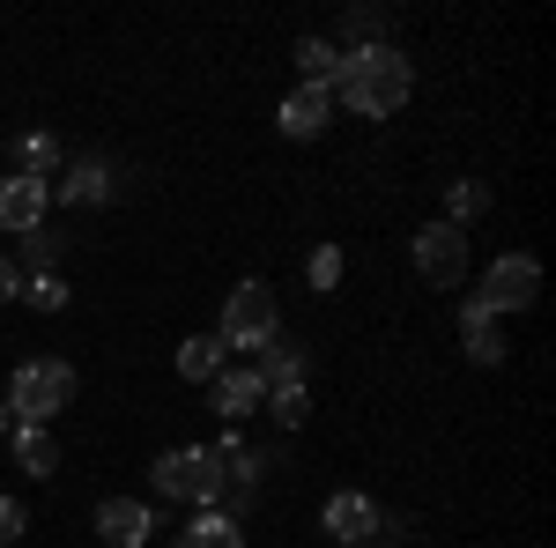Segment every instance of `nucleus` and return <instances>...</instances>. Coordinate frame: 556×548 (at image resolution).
<instances>
[{"label":"nucleus","mask_w":556,"mask_h":548,"mask_svg":"<svg viewBox=\"0 0 556 548\" xmlns=\"http://www.w3.org/2000/svg\"><path fill=\"white\" fill-rule=\"evenodd\" d=\"M223 356H230V348H223L215 334H186V341H178V379L208 385L215 371H223Z\"/></svg>","instance_id":"nucleus-16"},{"label":"nucleus","mask_w":556,"mask_h":548,"mask_svg":"<svg viewBox=\"0 0 556 548\" xmlns=\"http://www.w3.org/2000/svg\"><path fill=\"white\" fill-rule=\"evenodd\" d=\"M304 275H312V290H334V282H342V253H334V245H319Z\"/></svg>","instance_id":"nucleus-22"},{"label":"nucleus","mask_w":556,"mask_h":548,"mask_svg":"<svg viewBox=\"0 0 556 548\" xmlns=\"http://www.w3.org/2000/svg\"><path fill=\"white\" fill-rule=\"evenodd\" d=\"M319 519H327V534H334V541H349V548H364L371 534H386L379 505H371V497H356V489L327 497V511H319Z\"/></svg>","instance_id":"nucleus-10"},{"label":"nucleus","mask_w":556,"mask_h":548,"mask_svg":"<svg viewBox=\"0 0 556 548\" xmlns=\"http://www.w3.org/2000/svg\"><path fill=\"white\" fill-rule=\"evenodd\" d=\"M15 156H23L30 178H45V170L60 164V141H52V133H23V141H15Z\"/></svg>","instance_id":"nucleus-20"},{"label":"nucleus","mask_w":556,"mask_h":548,"mask_svg":"<svg viewBox=\"0 0 556 548\" xmlns=\"http://www.w3.org/2000/svg\"><path fill=\"white\" fill-rule=\"evenodd\" d=\"M45 208H52V186L45 178H30V170L0 178V230L30 238V230H45Z\"/></svg>","instance_id":"nucleus-7"},{"label":"nucleus","mask_w":556,"mask_h":548,"mask_svg":"<svg viewBox=\"0 0 556 548\" xmlns=\"http://www.w3.org/2000/svg\"><path fill=\"white\" fill-rule=\"evenodd\" d=\"M482 208H490V193H482L475 178H453V186H445V215H438V222H453V230H468V222H475Z\"/></svg>","instance_id":"nucleus-18"},{"label":"nucleus","mask_w":556,"mask_h":548,"mask_svg":"<svg viewBox=\"0 0 556 548\" xmlns=\"http://www.w3.org/2000/svg\"><path fill=\"white\" fill-rule=\"evenodd\" d=\"M379 30H386L379 8H356V15H349V38H371V44H379Z\"/></svg>","instance_id":"nucleus-26"},{"label":"nucleus","mask_w":556,"mask_h":548,"mask_svg":"<svg viewBox=\"0 0 556 548\" xmlns=\"http://www.w3.org/2000/svg\"><path fill=\"white\" fill-rule=\"evenodd\" d=\"M298 67H304V82H327V89H334V75H342V52H334L327 38H304V44H298Z\"/></svg>","instance_id":"nucleus-19"},{"label":"nucleus","mask_w":556,"mask_h":548,"mask_svg":"<svg viewBox=\"0 0 556 548\" xmlns=\"http://www.w3.org/2000/svg\"><path fill=\"white\" fill-rule=\"evenodd\" d=\"M223 489H230V482H223L215 445H178V453H164V460H156V497H178V505L215 511V497H223Z\"/></svg>","instance_id":"nucleus-3"},{"label":"nucleus","mask_w":556,"mask_h":548,"mask_svg":"<svg viewBox=\"0 0 556 548\" xmlns=\"http://www.w3.org/2000/svg\"><path fill=\"white\" fill-rule=\"evenodd\" d=\"M534 296H542V267L527 253H505L490 275H482V311L490 319H505V311H534Z\"/></svg>","instance_id":"nucleus-6"},{"label":"nucleus","mask_w":556,"mask_h":548,"mask_svg":"<svg viewBox=\"0 0 556 548\" xmlns=\"http://www.w3.org/2000/svg\"><path fill=\"white\" fill-rule=\"evenodd\" d=\"M460 334H468L475 364H505V334H497V319L482 311V296H460Z\"/></svg>","instance_id":"nucleus-12"},{"label":"nucleus","mask_w":556,"mask_h":548,"mask_svg":"<svg viewBox=\"0 0 556 548\" xmlns=\"http://www.w3.org/2000/svg\"><path fill=\"white\" fill-rule=\"evenodd\" d=\"M416 275H424L430 290H460V275H468V230L424 222L416 230Z\"/></svg>","instance_id":"nucleus-5"},{"label":"nucleus","mask_w":556,"mask_h":548,"mask_svg":"<svg viewBox=\"0 0 556 548\" xmlns=\"http://www.w3.org/2000/svg\"><path fill=\"white\" fill-rule=\"evenodd\" d=\"M8 445H15V467H23V474H38V482L60 467V445L45 437V422H15V430H8Z\"/></svg>","instance_id":"nucleus-14"},{"label":"nucleus","mask_w":556,"mask_h":548,"mask_svg":"<svg viewBox=\"0 0 556 548\" xmlns=\"http://www.w3.org/2000/svg\"><path fill=\"white\" fill-rule=\"evenodd\" d=\"M260 385H267V393H304V348L267 341V348H260Z\"/></svg>","instance_id":"nucleus-13"},{"label":"nucleus","mask_w":556,"mask_h":548,"mask_svg":"<svg viewBox=\"0 0 556 548\" xmlns=\"http://www.w3.org/2000/svg\"><path fill=\"white\" fill-rule=\"evenodd\" d=\"M267 408H275V422H282V430H298V422L312 416V400H304V393H267Z\"/></svg>","instance_id":"nucleus-23"},{"label":"nucleus","mask_w":556,"mask_h":548,"mask_svg":"<svg viewBox=\"0 0 556 548\" xmlns=\"http://www.w3.org/2000/svg\"><path fill=\"white\" fill-rule=\"evenodd\" d=\"M208 400H215V416H230V422H245V416H260L267 408V385H260V371H215L208 379Z\"/></svg>","instance_id":"nucleus-11"},{"label":"nucleus","mask_w":556,"mask_h":548,"mask_svg":"<svg viewBox=\"0 0 556 548\" xmlns=\"http://www.w3.org/2000/svg\"><path fill=\"white\" fill-rule=\"evenodd\" d=\"M364 548H393V541H364Z\"/></svg>","instance_id":"nucleus-29"},{"label":"nucleus","mask_w":556,"mask_h":548,"mask_svg":"<svg viewBox=\"0 0 556 548\" xmlns=\"http://www.w3.org/2000/svg\"><path fill=\"white\" fill-rule=\"evenodd\" d=\"M23 526H30V519H23V505H15V497H0V548L23 541Z\"/></svg>","instance_id":"nucleus-24"},{"label":"nucleus","mask_w":556,"mask_h":548,"mask_svg":"<svg viewBox=\"0 0 556 548\" xmlns=\"http://www.w3.org/2000/svg\"><path fill=\"white\" fill-rule=\"evenodd\" d=\"M172 548H245V526H238L230 511H201V519H193Z\"/></svg>","instance_id":"nucleus-15"},{"label":"nucleus","mask_w":556,"mask_h":548,"mask_svg":"<svg viewBox=\"0 0 556 548\" xmlns=\"http://www.w3.org/2000/svg\"><path fill=\"white\" fill-rule=\"evenodd\" d=\"M416 97V67L401 44H356L342 52V75H334V104H349L356 119H393L401 104Z\"/></svg>","instance_id":"nucleus-1"},{"label":"nucleus","mask_w":556,"mask_h":548,"mask_svg":"<svg viewBox=\"0 0 556 548\" xmlns=\"http://www.w3.org/2000/svg\"><path fill=\"white\" fill-rule=\"evenodd\" d=\"M8 430H15V416H8V400H0V437H8Z\"/></svg>","instance_id":"nucleus-28"},{"label":"nucleus","mask_w":556,"mask_h":548,"mask_svg":"<svg viewBox=\"0 0 556 548\" xmlns=\"http://www.w3.org/2000/svg\"><path fill=\"white\" fill-rule=\"evenodd\" d=\"M156 534V511L141 505V497H104L97 505V541L104 548H141Z\"/></svg>","instance_id":"nucleus-9"},{"label":"nucleus","mask_w":556,"mask_h":548,"mask_svg":"<svg viewBox=\"0 0 556 548\" xmlns=\"http://www.w3.org/2000/svg\"><path fill=\"white\" fill-rule=\"evenodd\" d=\"M104 193H112V170L97 164V156H89V164H75L67 178H60V186H52V201H75V208H89V201H104Z\"/></svg>","instance_id":"nucleus-17"},{"label":"nucleus","mask_w":556,"mask_h":548,"mask_svg":"<svg viewBox=\"0 0 556 548\" xmlns=\"http://www.w3.org/2000/svg\"><path fill=\"white\" fill-rule=\"evenodd\" d=\"M67 400H75V364H60V356L15 364V379H8V416L15 422H45V416H60Z\"/></svg>","instance_id":"nucleus-2"},{"label":"nucleus","mask_w":556,"mask_h":548,"mask_svg":"<svg viewBox=\"0 0 556 548\" xmlns=\"http://www.w3.org/2000/svg\"><path fill=\"white\" fill-rule=\"evenodd\" d=\"M275 127L290 133V141H312V133H327V127H334V89H327V82H298L290 97H282Z\"/></svg>","instance_id":"nucleus-8"},{"label":"nucleus","mask_w":556,"mask_h":548,"mask_svg":"<svg viewBox=\"0 0 556 548\" xmlns=\"http://www.w3.org/2000/svg\"><path fill=\"white\" fill-rule=\"evenodd\" d=\"M15 290H23V275H15V259L0 253V304H8V296H15Z\"/></svg>","instance_id":"nucleus-27"},{"label":"nucleus","mask_w":556,"mask_h":548,"mask_svg":"<svg viewBox=\"0 0 556 548\" xmlns=\"http://www.w3.org/2000/svg\"><path fill=\"white\" fill-rule=\"evenodd\" d=\"M15 296H23V304H38V311H67V282H60V275H30Z\"/></svg>","instance_id":"nucleus-21"},{"label":"nucleus","mask_w":556,"mask_h":548,"mask_svg":"<svg viewBox=\"0 0 556 548\" xmlns=\"http://www.w3.org/2000/svg\"><path fill=\"white\" fill-rule=\"evenodd\" d=\"M23 253H30V275H45V267H52V253H60V238L30 230V238H23Z\"/></svg>","instance_id":"nucleus-25"},{"label":"nucleus","mask_w":556,"mask_h":548,"mask_svg":"<svg viewBox=\"0 0 556 548\" xmlns=\"http://www.w3.org/2000/svg\"><path fill=\"white\" fill-rule=\"evenodd\" d=\"M275 327H282L275 290H267V282H238V290H230V304H223L215 341H223V348H267V341H275Z\"/></svg>","instance_id":"nucleus-4"}]
</instances>
